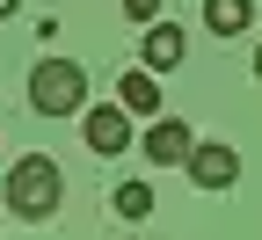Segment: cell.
<instances>
[{
	"label": "cell",
	"mask_w": 262,
	"mask_h": 240,
	"mask_svg": "<svg viewBox=\"0 0 262 240\" xmlns=\"http://www.w3.org/2000/svg\"><path fill=\"white\" fill-rule=\"evenodd\" d=\"M182 167H189V182H196V189H233V182H241V153H233V146H219V139H204Z\"/></svg>",
	"instance_id": "obj_4"
},
{
	"label": "cell",
	"mask_w": 262,
	"mask_h": 240,
	"mask_svg": "<svg viewBox=\"0 0 262 240\" xmlns=\"http://www.w3.org/2000/svg\"><path fill=\"white\" fill-rule=\"evenodd\" d=\"M29 110H37V117H80L88 110L80 58H37V66H29Z\"/></svg>",
	"instance_id": "obj_2"
},
{
	"label": "cell",
	"mask_w": 262,
	"mask_h": 240,
	"mask_svg": "<svg viewBox=\"0 0 262 240\" xmlns=\"http://www.w3.org/2000/svg\"><path fill=\"white\" fill-rule=\"evenodd\" d=\"M255 22V0H204V29L211 37H241Z\"/></svg>",
	"instance_id": "obj_8"
},
{
	"label": "cell",
	"mask_w": 262,
	"mask_h": 240,
	"mask_svg": "<svg viewBox=\"0 0 262 240\" xmlns=\"http://www.w3.org/2000/svg\"><path fill=\"white\" fill-rule=\"evenodd\" d=\"M255 80H262V44H255Z\"/></svg>",
	"instance_id": "obj_12"
},
{
	"label": "cell",
	"mask_w": 262,
	"mask_h": 240,
	"mask_svg": "<svg viewBox=\"0 0 262 240\" xmlns=\"http://www.w3.org/2000/svg\"><path fill=\"white\" fill-rule=\"evenodd\" d=\"M117 102L131 117H160V73H146V66H131V73L117 80Z\"/></svg>",
	"instance_id": "obj_7"
},
{
	"label": "cell",
	"mask_w": 262,
	"mask_h": 240,
	"mask_svg": "<svg viewBox=\"0 0 262 240\" xmlns=\"http://www.w3.org/2000/svg\"><path fill=\"white\" fill-rule=\"evenodd\" d=\"M0 197H8L15 219H51L58 204H66V175H58L51 153H22L8 175H0Z\"/></svg>",
	"instance_id": "obj_1"
},
{
	"label": "cell",
	"mask_w": 262,
	"mask_h": 240,
	"mask_svg": "<svg viewBox=\"0 0 262 240\" xmlns=\"http://www.w3.org/2000/svg\"><path fill=\"white\" fill-rule=\"evenodd\" d=\"M124 15H131V22H146V29H153V22H160V0H124Z\"/></svg>",
	"instance_id": "obj_10"
},
{
	"label": "cell",
	"mask_w": 262,
	"mask_h": 240,
	"mask_svg": "<svg viewBox=\"0 0 262 240\" xmlns=\"http://www.w3.org/2000/svg\"><path fill=\"white\" fill-rule=\"evenodd\" d=\"M189 153H196V131H189L182 117H160V124L146 131V160H153V167H182Z\"/></svg>",
	"instance_id": "obj_5"
},
{
	"label": "cell",
	"mask_w": 262,
	"mask_h": 240,
	"mask_svg": "<svg viewBox=\"0 0 262 240\" xmlns=\"http://www.w3.org/2000/svg\"><path fill=\"white\" fill-rule=\"evenodd\" d=\"M110 204H117V219H153V182H117Z\"/></svg>",
	"instance_id": "obj_9"
},
{
	"label": "cell",
	"mask_w": 262,
	"mask_h": 240,
	"mask_svg": "<svg viewBox=\"0 0 262 240\" xmlns=\"http://www.w3.org/2000/svg\"><path fill=\"white\" fill-rule=\"evenodd\" d=\"M182 58H189V37H182L175 22H153L146 44H139V66H146V73H175Z\"/></svg>",
	"instance_id": "obj_6"
},
{
	"label": "cell",
	"mask_w": 262,
	"mask_h": 240,
	"mask_svg": "<svg viewBox=\"0 0 262 240\" xmlns=\"http://www.w3.org/2000/svg\"><path fill=\"white\" fill-rule=\"evenodd\" d=\"M80 139H88V153L117 160V153L131 146V110H124V102H102V110H80Z\"/></svg>",
	"instance_id": "obj_3"
},
{
	"label": "cell",
	"mask_w": 262,
	"mask_h": 240,
	"mask_svg": "<svg viewBox=\"0 0 262 240\" xmlns=\"http://www.w3.org/2000/svg\"><path fill=\"white\" fill-rule=\"evenodd\" d=\"M15 8H22V0H0V22H8V15H15Z\"/></svg>",
	"instance_id": "obj_11"
}]
</instances>
